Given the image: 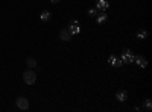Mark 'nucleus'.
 <instances>
[{
	"label": "nucleus",
	"instance_id": "obj_7",
	"mask_svg": "<svg viewBox=\"0 0 152 112\" xmlns=\"http://www.w3.org/2000/svg\"><path fill=\"white\" fill-rule=\"evenodd\" d=\"M108 6H110L108 0H96V5H94V8L97 11H107Z\"/></svg>",
	"mask_w": 152,
	"mask_h": 112
},
{
	"label": "nucleus",
	"instance_id": "obj_13",
	"mask_svg": "<svg viewBox=\"0 0 152 112\" xmlns=\"http://www.w3.org/2000/svg\"><path fill=\"white\" fill-rule=\"evenodd\" d=\"M26 65H28V68H32V70H34V68L37 67V61H35L34 58H28V59H26Z\"/></svg>",
	"mask_w": 152,
	"mask_h": 112
},
{
	"label": "nucleus",
	"instance_id": "obj_10",
	"mask_svg": "<svg viewBox=\"0 0 152 112\" xmlns=\"http://www.w3.org/2000/svg\"><path fill=\"white\" fill-rule=\"evenodd\" d=\"M116 98H117L120 103H125L126 100H128V92H126L125 90H122V91H119V92L116 94Z\"/></svg>",
	"mask_w": 152,
	"mask_h": 112
},
{
	"label": "nucleus",
	"instance_id": "obj_9",
	"mask_svg": "<svg viewBox=\"0 0 152 112\" xmlns=\"http://www.w3.org/2000/svg\"><path fill=\"white\" fill-rule=\"evenodd\" d=\"M70 38H72V35H70L69 29H61L59 30V40L61 41H70Z\"/></svg>",
	"mask_w": 152,
	"mask_h": 112
},
{
	"label": "nucleus",
	"instance_id": "obj_15",
	"mask_svg": "<svg viewBox=\"0 0 152 112\" xmlns=\"http://www.w3.org/2000/svg\"><path fill=\"white\" fill-rule=\"evenodd\" d=\"M88 15H90V17H96L97 15V9L96 8H90V9H88Z\"/></svg>",
	"mask_w": 152,
	"mask_h": 112
},
{
	"label": "nucleus",
	"instance_id": "obj_6",
	"mask_svg": "<svg viewBox=\"0 0 152 112\" xmlns=\"http://www.w3.org/2000/svg\"><path fill=\"white\" fill-rule=\"evenodd\" d=\"M134 62L140 67V68H146L148 67V61H146V58H143V56H140V55H137V56H134Z\"/></svg>",
	"mask_w": 152,
	"mask_h": 112
},
{
	"label": "nucleus",
	"instance_id": "obj_14",
	"mask_svg": "<svg viewBox=\"0 0 152 112\" xmlns=\"http://www.w3.org/2000/svg\"><path fill=\"white\" fill-rule=\"evenodd\" d=\"M143 108H145L146 111H151V109H152V100H151V98H146V100H145Z\"/></svg>",
	"mask_w": 152,
	"mask_h": 112
},
{
	"label": "nucleus",
	"instance_id": "obj_3",
	"mask_svg": "<svg viewBox=\"0 0 152 112\" xmlns=\"http://www.w3.org/2000/svg\"><path fill=\"white\" fill-rule=\"evenodd\" d=\"M69 32H70V35L73 36V35H79L81 33V26H79V21L78 20H70L69 21Z\"/></svg>",
	"mask_w": 152,
	"mask_h": 112
},
{
	"label": "nucleus",
	"instance_id": "obj_2",
	"mask_svg": "<svg viewBox=\"0 0 152 112\" xmlns=\"http://www.w3.org/2000/svg\"><path fill=\"white\" fill-rule=\"evenodd\" d=\"M23 79H24V82H26L28 85H34L35 80H37V74H35V71L32 68H28L26 71L23 73Z\"/></svg>",
	"mask_w": 152,
	"mask_h": 112
},
{
	"label": "nucleus",
	"instance_id": "obj_4",
	"mask_svg": "<svg viewBox=\"0 0 152 112\" xmlns=\"http://www.w3.org/2000/svg\"><path fill=\"white\" fill-rule=\"evenodd\" d=\"M15 103H17V108L21 109V111H28L29 109V102H28L26 97H17Z\"/></svg>",
	"mask_w": 152,
	"mask_h": 112
},
{
	"label": "nucleus",
	"instance_id": "obj_11",
	"mask_svg": "<svg viewBox=\"0 0 152 112\" xmlns=\"http://www.w3.org/2000/svg\"><path fill=\"white\" fill-rule=\"evenodd\" d=\"M50 18H52V12L50 11H41V14H40V20L41 21H49Z\"/></svg>",
	"mask_w": 152,
	"mask_h": 112
},
{
	"label": "nucleus",
	"instance_id": "obj_5",
	"mask_svg": "<svg viewBox=\"0 0 152 112\" xmlns=\"http://www.w3.org/2000/svg\"><path fill=\"white\" fill-rule=\"evenodd\" d=\"M108 64H110L111 67H122L123 62H122V59H120L117 55H110V56H108Z\"/></svg>",
	"mask_w": 152,
	"mask_h": 112
},
{
	"label": "nucleus",
	"instance_id": "obj_8",
	"mask_svg": "<svg viewBox=\"0 0 152 112\" xmlns=\"http://www.w3.org/2000/svg\"><path fill=\"white\" fill-rule=\"evenodd\" d=\"M94 18H96V21H97L99 24H104V23L108 20V15H107L105 11H100V12H97V15H96Z\"/></svg>",
	"mask_w": 152,
	"mask_h": 112
},
{
	"label": "nucleus",
	"instance_id": "obj_12",
	"mask_svg": "<svg viewBox=\"0 0 152 112\" xmlns=\"http://www.w3.org/2000/svg\"><path fill=\"white\" fill-rule=\"evenodd\" d=\"M146 38H148V30L146 29H140L137 32V40L138 41H145Z\"/></svg>",
	"mask_w": 152,
	"mask_h": 112
},
{
	"label": "nucleus",
	"instance_id": "obj_16",
	"mask_svg": "<svg viewBox=\"0 0 152 112\" xmlns=\"http://www.w3.org/2000/svg\"><path fill=\"white\" fill-rule=\"evenodd\" d=\"M50 2H52V3H58V2H59V0H50Z\"/></svg>",
	"mask_w": 152,
	"mask_h": 112
},
{
	"label": "nucleus",
	"instance_id": "obj_1",
	"mask_svg": "<svg viewBox=\"0 0 152 112\" xmlns=\"http://www.w3.org/2000/svg\"><path fill=\"white\" fill-rule=\"evenodd\" d=\"M134 56L135 55L129 50V48H123L122 53H120V59H122L123 64H132V62H134Z\"/></svg>",
	"mask_w": 152,
	"mask_h": 112
}]
</instances>
